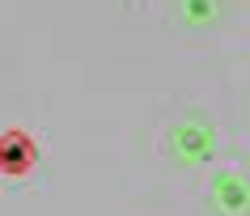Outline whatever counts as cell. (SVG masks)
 <instances>
[{
    "label": "cell",
    "instance_id": "1",
    "mask_svg": "<svg viewBox=\"0 0 250 216\" xmlns=\"http://www.w3.org/2000/svg\"><path fill=\"white\" fill-rule=\"evenodd\" d=\"M216 144H221V136H216V123L208 119V115H199V110H191V115H183V119L174 123L170 132V157L178 165H204L216 157Z\"/></svg>",
    "mask_w": 250,
    "mask_h": 216
},
{
    "label": "cell",
    "instance_id": "2",
    "mask_svg": "<svg viewBox=\"0 0 250 216\" xmlns=\"http://www.w3.org/2000/svg\"><path fill=\"white\" fill-rule=\"evenodd\" d=\"M208 203L216 216H250V178L242 170H216L208 182Z\"/></svg>",
    "mask_w": 250,
    "mask_h": 216
},
{
    "label": "cell",
    "instance_id": "3",
    "mask_svg": "<svg viewBox=\"0 0 250 216\" xmlns=\"http://www.w3.org/2000/svg\"><path fill=\"white\" fill-rule=\"evenodd\" d=\"M34 165H39V144L21 127L0 136V174L4 178H26Z\"/></svg>",
    "mask_w": 250,
    "mask_h": 216
},
{
    "label": "cell",
    "instance_id": "4",
    "mask_svg": "<svg viewBox=\"0 0 250 216\" xmlns=\"http://www.w3.org/2000/svg\"><path fill=\"white\" fill-rule=\"evenodd\" d=\"M174 17L183 30H212L225 17V0H174Z\"/></svg>",
    "mask_w": 250,
    "mask_h": 216
}]
</instances>
